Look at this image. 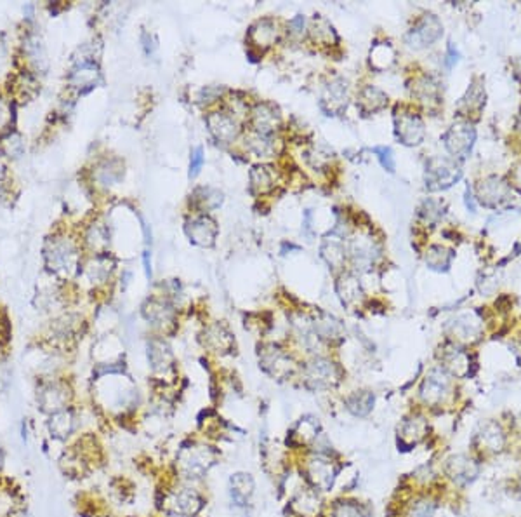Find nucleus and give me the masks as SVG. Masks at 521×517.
I'll use <instances>...</instances> for the list:
<instances>
[{"label": "nucleus", "mask_w": 521, "mask_h": 517, "mask_svg": "<svg viewBox=\"0 0 521 517\" xmlns=\"http://www.w3.org/2000/svg\"><path fill=\"white\" fill-rule=\"evenodd\" d=\"M461 178V168L454 159L433 157L426 162V186L429 190H445Z\"/></svg>", "instance_id": "1"}, {"label": "nucleus", "mask_w": 521, "mask_h": 517, "mask_svg": "<svg viewBox=\"0 0 521 517\" xmlns=\"http://www.w3.org/2000/svg\"><path fill=\"white\" fill-rule=\"evenodd\" d=\"M45 258H47L49 269L54 272L63 273V276H69L76 267V256L75 248L69 241L65 239H58L49 244L47 251H45Z\"/></svg>", "instance_id": "2"}, {"label": "nucleus", "mask_w": 521, "mask_h": 517, "mask_svg": "<svg viewBox=\"0 0 521 517\" xmlns=\"http://www.w3.org/2000/svg\"><path fill=\"white\" fill-rule=\"evenodd\" d=\"M443 33V25L434 15H426L413 25V29L406 33V44L413 49L431 46L436 42Z\"/></svg>", "instance_id": "3"}, {"label": "nucleus", "mask_w": 521, "mask_h": 517, "mask_svg": "<svg viewBox=\"0 0 521 517\" xmlns=\"http://www.w3.org/2000/svg\"><path fill=\"white\" fill-rule=\"evenodd\" d=\"M476 133L469 124L465 122H457L447 131V134L443 136L445 147L450 152L454 157L464 159L468 157L469 152H471L472 145H474Z\"/></svg>", "instance_id": "4"}, {"label": "nucleus", "mask_w": 521, "mask_h": 517, "mask_svg": "<svg viewBox=\"0 0 521 517\" xmlns=\"http://www.w3.org/2000/svg\"><path fill=\"white\" fill-rule=\"evenodd\" d=\"M396 124V136L399 138V141L405 145H419L424 138V122L420 120L419 116L412 112H402L396 113L395 117Z\"/></svg>", "instance_id": "5"}, {"label": "nucleus", "mask_w": 521, "mask_h": 517, "mask_svg": "<svg viewBox=\"0 0 521 517\" xmlns=\"http://www.w3.org/2000/svg\"><path fill=\"white\" fill-rule=\"evenodd\" d=\"M186 235L195 246L210 248L217 237V225L212 218L198 216L186 225Z\"/></svg>", "instance_id": "6"}, {"label": "nucleus", "mask_w": 521, "mask_h": 517, "mask_svg": "<svg viewBox=\"0 0 521 517\" xmlns=\"http://www.w3.org/2000/svg\"><path fill=\"white\" fill-rule=\"evenodd\" d=\"M478 197L485 206H502V204H506L507 200H509L511 189L506 182H502V180L497 178V176H492V178H486L485 182L479 185Z\"/></svg>", "instance_id": "7"}, {"label": "nucleus", "mask_w": 521, "mask_h": 517, "mask_svg": "<svg viewBox=\"0 0 521 517\" xmlns=\"http://www.w3.org/2000/svg\"><path fill=\"white\" fill-rule=\"evenodd\" d=\"M207 126L212 136L221 143H231L238 136V124L224 112H214L207 117Z\"/></svg>", "instance_id": "8"}, {"label": "nucleus", "mask_w": 521, "mask_h": 517, "mask_svg": "<svg viewBox=\"0 0 521 517\" xmlns=\"http://www.w3.org/2000/svg\"><path fill=\"white\" fill-rule=\"evenodd\" d=\"M448 390H450V378L443 369L431 371L422 383V397L431 404L443 401L448 395Z\"/></svg>", "instance_id": "9"}, {"label": "nucleus", "mask_w": 521, "mask_h": 517, "mask_svg": "<svg viewBox=\"0 0 521 517\" xmlns=\"http://www.w3.org/2000/svg\"><path fill=\"white\" fill-rule=\"evenodd\" d=\"M476 443L485 453H500L506 446V434L497 422H486L476 434Z\"/></svg>", "instance_id": "10"}, {"label": "nucleus", "mask_w": 521, "mask_h": 517, "mask_svg": "<svg viewBox=\"0 0 521 517\" xmlns=\"http://www.w3.org/2000/svg\"><path fill=\"white\" fill-rule=\"evenodd\" d=\"M447 472L457 484H469L479 474V467L474 460L464 454L452 456L447 463Z\"/></svg>", "instance_id": "11"}, {"label": "nucleus", "mask_w": 521, "mask_h": 517, "mask_svg": "<svg viewBox=\"0 0 521 517\" xmlns=\"http://www.w3.org/2000/svg\"><path fill=\"white\" fill-rule=\"evenodd\" d=\"M347 105V82L342 79H333L326 84L322 96V106L326 112L339 113Z\"/></svg>", "instance_id": "12"}, {"label": "nucleus", "mask_w": 521, "mask_h": 517, "mask_svg": "<svg viewBox=\"0 0 521 517\" xmlns=\"http://www.w3.org/2000/svg\"><path fill=\"white\" fill-rule=\"evenodd\" d=\"M252 126L254 133L260 134V136L271 138V134L278 129L280 126V116H278L276 110L273 106L266 105H257L252 112Z\"/></svg>", "instance_id": "13"}, {"label": "nucleus", "mask_w": 521, "mask_h": 517, "mask_svg": "<svg viewBox=\"0 0 521 517\" xmlns=\"http://www.w3.org/2000/svg\"><path fill=\"white\" fill-rule=\"evenodd\" d=\"M351 258L356 269H368L372 267V263L375 262V258L379 256V248L370 237L363 235V237H356L351 242Z\"/></svg>", "instance_id": "14"}, {"label": "nucleus", "mask_w": 521, "mask_h": 517, "mask_svg": "<svg viewBox=\"0 0 521 517\" xmlns=\"http://www.w3.org/2000/svg\"><path fill=\"white\" fill-rule=\"evenodd\" d=\"M99 79L101 74L97 65L94 61H82L69 74V84L80 91H87V89H92L99 82Z\"/></svg>", "instance_id": "15"}, {"label": "nucleus", "mask_w": 521, "mask_h": 517, "mask_svg": "<svg viewBox=\"0 0 521 517\" xmlns=\"http://www.w3.org/2000/svg\"><path fill=\"white\" fill-rule=\"evenodd\" d=\"M386 105H388V96L381 89L374 88V86H367L358 95V106L367 113L377 112V110L384 109Z\"/></svg>", "instance_id": "16"}, {"label": "nucleus", "mask_w": 521, "mask_h": 517, "mask_svg": "<svg viewBox=\"0 0 521 517\" xmlns=\"http://www.w3.org/2000/svg\"><path fill=\"white\" fill-rule=\"evenodd\" d=\"M445 366L452 371L457 376H468L471 371V357H469L468 352H464L458 347H452L445 352Z\"/></svg>", "instance_id": "17"}, {"label": "nucleus", "mask_w": 521, "mask_h": 517, "mask_svg": "<svg viewBox=\"0 0 521 517\" xmlns=\"http://www.w3.org/2000/svg\"><path fill=\"white\" fill-rule=\"evenodd\" d=\"M479 319L476 314H464L457 317L452 324L454 336L458 340H474L479 335Z\"/></svg>", "instance_id": "18"}, {"label": "nucleus", "mask_w": 521, "mask_h": 517, "mask_svg": "<svg viewBox=\"0 0 521 517\" xmlns=\"http://www.w3.org/2000/svg\"><path fill=\"white\" fill-rule=\"evenodd\" d=\"M337 293H339L342 303L351 305V303L360 301L363 291H361V286L356 280V277L347 276L346 273V276H342L339 280H337Z\"/></svg>", "instance_id": "19"}, {"label": "nucleus", "mask_w": 521, "mask_h": 517, "mask_svg": "<svg viewBox=\"0 0 521 517\" xmlns=\"http://www.w3.org/2000/svg\"><path fill=\"white\" fill-rule=\"evenodd\" d=\"M250 39H252V42L257 44V46H271L273 40H276V25H274L271 19L257 22L256 25L250 29Z\"/></svg>", "instance_id": "20"}, {"label": "nucleus", "mask_w": 521, "mask_h": 517, "mask_svg": "<svg viewBox=\"0 0 521 517\" xmlns=\"http://www.w3.org/2000/svg\"><path fill=\"white\" fill-rule=\"evenodd\" d=\"M336 378V369L329 360H315L308 367V380L315 385H330Z\"/></svg>", "instance_id": "21"}, {"label": "nucleus", "mask_w": 521, "mask_h": 517, "mask_svg": "<svg viewBox=\"0 0 521 517\" xmlns=\"http://www.w3.org/2000/svg\"><path fill=\"white\" fill-rule=\"evenodd\" d=\"M273 173L270 171V168H264V166H256V168L250 171V189L254 193H266L273 189Z\"/></svg>", "instance_id": "22"}, {"label": "nucleus", "mask_w": 521, "mask_h": 517, "mask_svg": "<svg viewBox=\"0 0 521 517\" xmlns=\"http://www.w3.org/2000/svg\"><path fill=\"white\" fill-rule=\"evenodd\" d=\"M65 397V388H61L59 385H49L42 390L40 404L47 411H58V409L63 408Z\"/></svg>", "instance_id": "23"}, {"label": "nucleus", "mask_w": 521, "mask_h": 517, "mask_svg": "<svg viewBox=\"0 0 521 517\" xmlns=\"http://www.w3.org/2000/svg\"><path fill=\"white\" fill-rule=\"evenodd\" d=\"M322 256L332 269H339V267H342L344 258H346V251H344V246L339 241H332V239L329 241L326 239L322 246Z\"/></svg>", "instance_id": "24"}, {"label": "nucleus", "mask_w": 521, "mask_h": 517, "mask_svg": "<svg viewBox=\"0 0 521 517\" xmlns=\"http://www.w3.org/2000/svg\"><path fill=\"white\" fill-rule=\"evenodd\" d=\"M195 200H197L198 206L205 211L215 209L222 204V193L219 190L210 189V186H200V189L195 192Z\"/></svg>", "instance_id": "25"}, {"label": "nucleus", "mask_w": 521, "mask_h": 517, "mask_svg": "<svg viewBox=\"0 0 521 517\" xmlns=\"http://www.w3.org/2000/svg\"><path fill=\"white\" fill-rule=\"evenodd\" d=\"M452 262V251L441 246H431L426 253V263L433 270H447Z\"/></svg>", "instance_id": "26"}, {"label": "nucleus", "mask_w": 521, "mask_h": 517, "mask_svg": "<svg viewBox=\"0 0 521 517\" xmlns=\"http://www.w3.org/2000/svg\"><path fill=\"white\" fill-rule=\"evenodd\" d=\"M395 61V51L389 44H377L370 53V65L377 70H384Z\"/></svg>", "instance_id": "27"}, {"label": "nucleus", "mask_w": 521, "mask_h": 517, "mask_svg": "<svg viewBox=\"0 0 521 517\" xmlns=\"http://www.w3.org/2000/svg\"><path fill=\"white\" fill-rule=\"evenodd\" d=\"M148 357H149V360H151V366L155 367V369H165V367L169 366L170 353H169V349L163 347V343L153 342L151 345H149Z\"/></svg>", "instance_id": "28"}, {"label": "nucleus", "mask_w": 521, "mask_h": 517, "mask_svg": "<svg viewBox=\"0 0 521 517\" xmlns=\"http://www.w3.org/2000/svg\"><path fill=\"white\" fill-rule=\"evenodd\" d=\"M311 33H313V39L320 40V42H323V44H329L336 40V32H333V29L330 26V23L323 18H315Z\"/></svg>", "instance_id": "29"}, {"label": "nucleus", "mask_w": 521, "mask_h": 517, "mask_svg": "<svg viewBox=\"0 0 521 517\" xmlns=\"http://www.w3.org/2000/svg\"><path fill=\"white\" fill-rule=\"evenodd\" d=\"M144 314L146 317L151 319V321L163 322L172 315V310H170V307L165 301H151V303H148V307L144 308Z\"/></svg>", "instance_id": "30"}, {"label": "nucleus", "mask_w": 521, "mask_h": 517, "mask_svg": "<svg viewBox=\"0 0 521 517\" xmlns=\"http://www.w3.org/2000/svg\"><path fill=\"white\" fill-rule=\"evenodd\" d=\"M249 148L250 150L256 152L257 155H263V157H266V155H270L271 152H273V143H271V138H266V136H260V134H256L252 133L249 136Z\"/></svg>", "instance_id": "31"}, {"label": "nucleus", "mask_w": 521, "mask_h": 517, "mask_svg": "<svg viewBox=\"0 0 521 517\" xmlns=\"http://www.w3.org/2000/svg\"><path fill=\"white\" fill-rule=\"evenodd\" d=\"M51 430L54 436H68V432L72 430V416H69V413H56V415L52 416Z\"/></svg>", "instance_id": "32"}, {"label": "nucleus", "mask_w": 521, "mask_h": 517, "mask_svg": "<svg viewBox=\"0 0 521 517\" xmlns=\"http://www.w3.org/2000/svg\"><path fill=\"white\" fill-rule=\"evenodd\" d=\"M462 105H468V112L469 110H479L483 105H485V93H483L481 86L472 84L469 88L468 95L465 98L462 100Z\"/></svg>", "instance_id": "33"}, {"label": "nucleus", "mask_w": 521, "mask_h": 517, "mask_svg": "<svg viewBox=\"0 0 521 517\" xmlns=\"http://www.w3.org/2000/svg\"><path fill=\"white\" fill-rule=\"evenodd\" d=\"M111 265H113V263L108 262V258L99 256V258H96L92 263H90V267H89L90 277H92V279H104V277L111 272Z\"/></svg>", "instance_id": "34"}, {"label": "nucleus", "mask_w": 521, "mask_h": 517, "mask_svg": "<svg viewBox=\"0 0 521 517\" xmlns=\"http://www.w3.org/2000/svg\"><path fill=\"white\" fill-rule=\"evenodd\" d=\"M122 176V169L120 168H113V162H106L103 168H99V173H97V178L103 185H111V183L117 182L118 178Z\"/></svg>", "instance_id": "35"}, {"label": "nucleus", "mask_w": 521, "mask_h": 517, "mask_svg": "<svg viewBox=\"0 0 521 517\" xmlns=\"http://www.w3.org/2000/svg\"><path fill=\"white\" fill-rule=\"evenodd\" d=\"M87 241H89V244L92 246V248L103 249L104 246L108 244V235H106V232H104L103 227H99V225H94V227L90 228V234L87 235Z\"/></svg>", "instance_id": "36"}, {"label": "nucleus", "mask_w": 521, "mask_h": 517, "mask_svg": "<svg viewBox=\"0 0 521 517\" xmlns=\"http://www.w3.org/2000/svg\"><path fill=\"white\" fill-rule=\"evenodd\" d=\"M420 216L426 221H433L434 223V221L440 220V216H443V209L434 200H427V202H424L422 209H420Z\"/></svg>", "instance_id": "37"}, {"label": "nucleus", "mask_w": 521, "mask_h": 517, "mask_svg": "<svg viewBox=\"0 0 521 517\" xmlns=\"http://www.w3.org/2000/svg\"><path fill=\"white\" fill-rule=\"evenodd\" d=\"M372 402H374V397H372L368 392H361V394H356L354 395V402H351V408L354 409V413L356 415H365V413H368V409H370Z\"/></svg>", "instance_id": "38"}, {"label": "nucleus", "mask_w": 521, "mask_h": 517, "mask_svg": "<svg viewBox=\"0 0 521 517\" xmlns=\"http://www.w3.org/2000/svg\"><path fill=\"white\" fill-rule=\"evenodd\" d=\"M204 150L201 147H197L193 152H191V161H190V178H195L200 173L201 166H204Z\"/></svg>", "instance_id": "39"}, {"label": "nucleus", "mask_w": 521, "mask_h": 517, "mask_svg": "<svg viewBox=\"0 0 521 517\" xmlns=\"http://www.w3.org/2000/svg\"><path fill=\"white\" fill-rule=\"evenodd\" d=\"M375 154H377L379 161H381L382 168L388 169V171H395V157H392L391 148L388 147H379L375 148Z\"/></svg>", "instance_id": "40"}, {"label": "nucleus", "mask_w": 521, "mask_h": 517, "mask_svg": "<svg viewBox=\"0 0 521 517\" xmlns=\"http://www.w3.org/2000/svg\"><path fill=\"white\" fill-rule=\"evenodd\" d=\"M320 324V333L322 335H337V333H340V324L339 321H336L333 317H329V315H325V319L323 321H318Z\"/></svg>", "instance_id": "41"}, {"label": "nucleus", "mask_w": 521, "mask_h": 517, "mask_svg": "<svg viewBox=\"0 0 521 517\" xmlns=\"http://www.w3.org/2000/svg\"><path fill=\"white\" fill-rule=\"evenodd\" d=\"M10 124V106L7 105L6 100L0 96V131L7 129Z\"/></svg>", "instance_id": "42"}, {"label": "nucleus", "mask_w": 521, "mask_h": 517, "mask_svg": "<svg viewBox=\"0 0 521 517\" xmlns=\"http://www.w3.org/2000/svg\"><path fill=\"white\" fill-rule=\"evenodd\" d=\"M433 512L434 507L429 502H420L412 510V517H433Z\"/></svg>", "instance_id": "43"}, {"label": "nucleus", "mask_w": 521, "mask_h": 517, "mask_svg": "<svg viewBox=\"0 0 521 517\" xmlns=\"http://www.w3.org/2000/svg\"><path fill=\"white\" fill-rule=\"evenodd\" d=\"M304 26H306V18L301 15L295 16L294 19L288 22V29H290L292 35H301V33L304 32Z\"/></svg>", "instance_id": "44"}, {"label": "nucleus", "mask_w": 521, "mask_h": 517, "mask_svg": "<svg viewBox=\"0 0 521 517\" xmlns=\"http://www.w3.org/2000/svg\"><path fill=\"white\" fill-rule=\"evenodd\" d=\"M447 58H448V60H447L448 67H454V65L458 61V54H457V51H455V47L452 46V44L448 46V56Z\"/></svg>", "instance_id": "45"}, {"label": "nucleus", "mask_w": 521, "mask_h": 517, "mask_svg": "<svg viewBox=\"0 0 521 517\" xmlns=\"http://www.w3.org/2000/svg\"><path fill=\"white\" fill-rule=\"evenodd\" d=\"M513 180H514V183H516L518 186H521V164H520V166H516V168H514Z\"/></svg>", "instance_id": "46"}, {"label": "nucleus", "mask_w": 521, "mask_h": 517, "mask_svg": "<svg viewBox=\"0 0 521 517\" xmlns=\"http://www.w3.org/2000/svg\"><path fill=\"white\" fill-rule=\"evenodd\" d=\"M144 269H146V277L151 279V263L148 260V253H144Z\"/></svg>", "instance_id": "47"}, {"label": "nucleus", "mask_w": 521, "mask_h": 517, "mask_svg": "<svg viewBox=\"0 0 521 517\" xmlns=\"http://www.w3.org/2000/svg\"><path fill=\"white\" fill-rule=\"evenodd\" d=\"M518 493H520V498H521V481H520V488H518Z\"/></svg>", "instance_id": "48"}]
</instances>
